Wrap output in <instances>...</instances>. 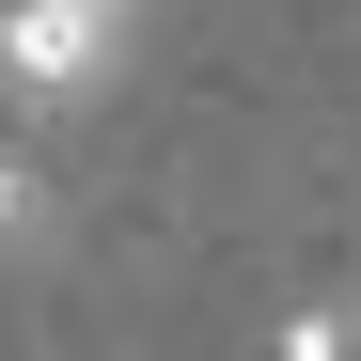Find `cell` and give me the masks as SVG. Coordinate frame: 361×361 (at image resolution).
Returning <instances> with one entry per match:
<instances>
[{
  "mask_svg": "<svg viewBox=\"0 0 361 361\" xmlns=\"http://www.w3.org/2000/svg\"><path fill=\"white\" fill-rule=\"evenodd\" d=\"M126 47V0H0V79L16 94H94Z\"/></svg>",
  "mask_w": 361,
  "mask_h": 361,
  "instance_id": "1",
  "label": "cell"
},
{
  "mask_svg": "<svg viewBox=\"0 0 361 361\" xmlns=\"http://www.w3.org/2000/svg\"><path fill=\"white\" fill-rule=\"evenodd\" d=\"M283 361H361V330L345 314H283Z\"/></svg>",
  "mask_w": 361,
  "mask_h": 361,
  "instance_id": "3",
  "label": "cell"
},
{
  "mask_svg": "<svg viewBox=\"0 0 361 361\" xmlns=\"http://www.w3.org/2000/svg\"><path fill=\"white\" fill-rule=\"evenodd\" d=\"M32 235H47V173H32V157H0V252H32Z\"/></svg>",
  "mask_w": 361,
  "mask_h": 361,
  "instance_id": "2",
  "label": "cell"
}]
</instances>
